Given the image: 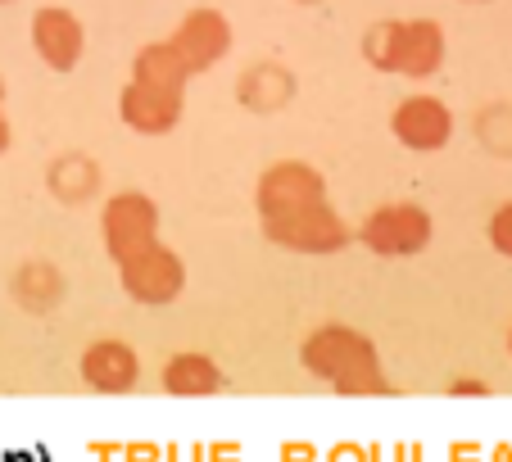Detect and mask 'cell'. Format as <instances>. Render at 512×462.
<instances>
[{
  "label": "cell",
  "instance_id": "6da1fadb",
  "mask_svg": "<svg viewBox=\"0 0 512 462\" xmlns=\"http://www.w3.org/2000/svg\"><path fill=\"white\" fill-rule=\"evenodd\" d=\"M300 363L309 376L327 381L336 395L345 399H368V395H395V381L381 367V354L372 345V336H363L358 327L345 322H322L304 336Z\"/></svg>",
  "mask_w": 512,
  "mask_h": 462
},
{
  "label": "cell",
  "instance_id": "7a4b0ae2",
  "mask_svg": "<svg viewBox=\"0 0 512 462\" xmlns=\"http://www.w3.org/2000/svg\"><path fill=\"white\" fill-rule=\"evenodd\" d=\"M445 55L449 41L435 19H386L363 37V59L377 73L408 77V82H426L431 73H440Z\"/></svg>",
  "mask_w": 512,
  "mask_h": 462
},
{
  "label": "cell",
  "instance_id": "3957f363",
  "mask_svg": "<svg viewBox=\"0 0 512 462\" xmlns=\"http://www.w3.org/2000/svg\"><path fill=\"white\" fill-rule=\"evenodd\" d=\"M259 231L268 245H277L286 254H304V259H331L345 245H354V227L340 218V209L331 200L304 204V209L281 213V218H263Z\"/></svg>",
  "mask_w": 512,
  "mask_h": 462
},
{
  "label": "cell",
  "instance_id": "277c9868",
  "mask_svg": "<svg viewBox=\"0 0 512 462\" xmlns=\"http://www.w3.org/2000/svg\"><path fill=\"white\" fill-rule=\"evenodd\" d=\"M354 241L363 250H372L377 259H417L435 241V222L422 204L390 200V204H377L368 218L358 222Z\"/></svg>",
  "mask_w": 512,
  "mask_h": 462
},
{
  "label": "cell",
  "instance_id": "5b68a950",
  "mask_svg": "<svg viewBox=\"0 0 512 462\" xmlns=\"http://www.w3.org/2000/svg\"><path fill=\"white\" fill-rule=\"evenodd\" d=\"M118 286L141 308H168L186 290V263L173 245L155 241V245H145V250H136L132 259L118 263Z\"/></svg>",
  "mask_w": 512,
  "mask_h": 462
},
{
  "label": "cell",
  "instance_id": "8992f818",
  "mask_svg": "<svg viewBox=\"0 0 512 462\" xmlns=\"http://www.w3.org/2000/svg\"><path fill=\"white\" fill-rule=\"evenodd\" d=\"M100 241H105L109 263L132 259L136 250L159 241V204L145 191H118L100 209Z\"/></svg>",
  "mask_w": 512,
  "mask_h": 462
},
{
  "label": "cell",
  "instance_id": "52a82bcc",
  "mask_svg": "<svg viewBox=\"0 0 512 462\" xmlns=\"http://www.w3.org/2000/svg\"><path fill=\"white\" fill-rule=\"evenodd\" d=\"M318 200H331L327 177L313 164H304V159H277V164H268L259 173V182H254V213H259V222L295 213Z\"/></svg>",
  "mask_w": 512,
  "mask_h": 462
},
{
  "label": "cell",
  "instance_id": "ba28073f",
  "mask_svg": "<svg viewBox=\"0 0 512 462\" xmlns=\"http://www.w3.org/2000/svg\"><path fill=\"white\" fill-rule=\"evenodd\" d=\"M232 41H236V32H232V23H227L223 10L195 5V10L173 28L168 46L177 50V59L186 64V73L200 77V73H209L213 64H223V59L232 55Z\"/></svg>",
  "mask_w": 512,
  "mask_h": 462
},
{
  "label": "cell",
  "instance_id": "9c48e42d",
  "mask_svg": "<svg viewBox=\"0 0 512 462\" xmlns=\"http://www.w3.org/2000/svg\"><path fill=\"white\" fill-rule=\"evenodd\" d=\"M390 136L413 154H435L454 141V109L431 91H413L390 114Z\"/></svg>",
  "mask_w": 512,
  "mask_h": 462
},
{
  "label": "cell",
  "instance_id": "30bf717a",
  "mask_svg": "<svg viewBox=\"0 0 512 462\" xmlns=\"http://www.w3.org/2000/svg\"><path fill=\"white\" fill-rule=\"evenodd\" d=\"M32 50L41 55V64L50 73H73L87 55V28L64 5H41L32 14Z\"/></svg>",
  "mask_w": 512,
  "mask_h": 462
},
{
  "label": "cell",
  "instance_id": "8fae6325",
  "mask_svg": "<svg viewBox=\"0 0 512 462\" xmlns=\"http://www.w3.org/2000/svg\"><path fill=\"white\" fill-rule=\"evenodd\" d=\"M182 114H186V96H177V91L145 87V82H132V77L118 91V118L141 136H168L182 123Z\"/></svg>",
  "mask_w": 512,
  "mask_h": 462
},
{
  "label": "cell",
  "instance_id": "7c38bea8",
  "mask_svg": "<svg viewBox=\"0 0 512 462\" xmlns=\"http://www.w3.org/2000/svg\"><path fill=\"white\" fill-rule=\"evenodd\" d=\"M78 372L100 395H127L141 381V358H136V349L127 340H96V345H87Z\"/></svg>",
  "mask_w": 512,
  "mask_h": 462
},
{
  "label": "cell",
  "instance_id": "4fadbf2b",
  "mask_svg": "<svg viewBox=\"0 0 512 462\" xmlns=\"http://www.w3.org/2000/svg\"><path fill=\"white\" fill-rule=\"evenodd\" d=\"M227 385L223 367L213 363L209 354H195V349H186V354H173L164 363V390L177 399H204V395H218Z\"/></svg>",
  "mask_w": 512,
  "mask_h": 462
},
{
  "label": "cell",
  "instance_id": "5bb4252c",
  "mask_svg": "<svg viewBox=\"0 0 512 462\" xmlns=\"http://www.w3.org/2000/svg\"><path fill=\"white\" fill-rule=\"evenodd\" d=\"M132 82H145V87H159V91H177V96H186L191 73H186V64L177 59V50L168 46V37H164V41H150V46L136 50Z\"/></svg>",
  "mask_w": 512,
  "mask_h": 462
},
{
  "label": "cell",
  "instance_id": "9a60e30c",
  "mask_svg": "<svg viewBox=\"0 0 512 462\" xmlns=\"http://www.w3.org/2000/svg\"><path fill=\"white\" fill-rule=\"evenodd\" d=\"M485 236H490V250L494 254L512 259V204H499V209L490 213V227H485Z\"/></svg>",
  "mask_w": 512,
  "mask_h": 462
},
{
  "label": "cell",
  "instance_id": "2e32d148",
  "mask_svg": "<svg viewBox=\"0 0 512 462\" xmlns=\"http://www.w3.org/2000/svg\"><path fill=\"white\" fill-rule=\"evenodd\" d=\"M10 141H14V127H10V118H5V82H0V154L10 150Z\"/></svg>",
  "mask_w": 512,
  "mask_h": 462
},
{
  "label": "cell",
  "instance_id": "e0dca14e",
  "mask_svg": "<svg viewBox=\"0 0 512 462\" xmlns=\"http://www.w3.org/2000/svg\"><path fill=\"white\" fill-rule=\"evenodd\" d=\"M449 395H490V385L485 381H454L449 385Z\"/></svg>",
  "mask_w": 512,
  "mask_h": 462
},
{
  "label": "cell",
  "instance_id": "ac0fdd59",
  "mask_svg": "<svg viewBox=\"0 0 512 462\" xmlns=\"http://www.w3.org/2000/svg\"><path fill=\"white\" fill-rule=\"evenodd\" d=\"M508 354H512V327H508Z\"/></svg>",
  "mask_w": 512,
  "mask_h": 462
},
{
  "label": "cell",
  "instance_id": "d6986e66",
  "mask_svg": "<svg viewBox=\"0 0 512 462\" xmlns=\"http://www.w3.org/2000/svg\"><path fill=\"white\" fill-rule=\"evenodd\" d=\"M472 5H485V0H472Z\"/></svg>",
  "mask_w": 512,
  "mask_h": 462
},
{
  "label": "cell",
  "instance_id": "ffe728a7",
  "mask_svg": "<svg viewBox=\"0 0 512 462\" xmlns=\"http://www.w3.org/2000/svg\"><path fill=\"white\" fill-rule=\"evenodd\" d=\"M0 5H10V0H0Z\"/></svg>",
  "mask_w": 512,
  "mask_h": 462
}]
</instances>
